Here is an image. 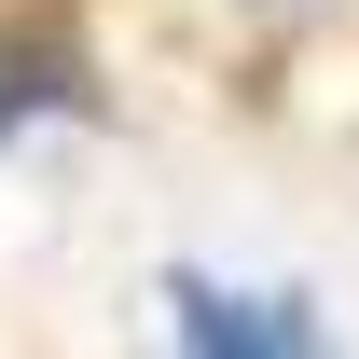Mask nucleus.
<instances>
[{"label": "nucleus", "mask_w": 359, "mask_h": 359, "mask_svg": "<svg viewBox=\"0 0 359 359\" xmlns=\"http://www.w3.org/2000/svg\"><path fill=\"white\" fill-rule=\"evenodd\" d=\"M42 97H69V42H55V28H28V42H0V138L28 125Z\"/></svg>", "instance_id": "nucleus-2"}, {"label": "nucleus", "mask_w": 359, "mask_h": 359, "mask_svg": "<svg viewBox=\"0 0 359 359\" xmlns=\"http://www.w3.org/2000/svg\"><path fill=\"white\" fill-rule=\"evenodd\" d=\"M180 359H332V318L304 290H222V276H166Z\"/></svg>", "instance_id": "nucleus-1"}]
</instances>
